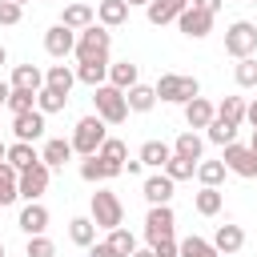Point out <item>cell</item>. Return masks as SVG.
<instances>
[{
    "label": "cell",
    "mask_w": 257,
    "mask_h": 257,
    "mask_svg": "<svg viewBox=\"0 0 257 257\" xmlns=\"http://www.w3.org/2000/svg\"><path fill=\"white\" fill-rule=\"evenodd\" d=\"M12 4H20V8H24V4H28V0H12Z\"/></svg>",
    "instance_id": "9f6ffc18"
},
{
    "label": "cell",
    "mask_w": 257,
    "mask_h": 257,
    "mask_svg": "<svg viewBox=\"0 0 257 257\" xmlns=\"http://www.w3.org/2000/svg\"><path fill=\"white\" fill-rule=\"evenodd\" d=\"M28 257H56V245L44 233H36V237H28Z\"/></svg>",
    "instance_id": "7bdbcfd3"
},
{
    "label": "cell",
    "mask_w": 257,
    "mask_h": 257,
    "mask_svg": "<svg viewBox=\"0 0 257 257\" xmlns=\"http://www.w3.org/2000/svg\"><path fill=\"white\" fill-rule=\"evenodd\" d=\"M8 92H12V84H8V80H0V108H4V100H8Z\"/></svg>",
    "instance_id": "681fc988"
},
{
    "label": "cell",
    "mask_w": 257,
    "mask_h": 257,
    "mask_svg": "<svg viewBox=\"0 0 257 257\" xmlns=\"http://www.w3.org/2000/svg\"><path fill=\"white\" fill-rule=\"evenodd\" d=\"M120 173H124V169L112 165V161H104L100 153H88V157L80 161V177L92 181V185H96V181H112V177H120Z\"/></svg>",
    "instance_id": "30bf717a"
},
{
    "label": "cell",
    "mask_w": 257,
    "mask_h": 257,
    "mask_svg": "<svg viewBox=\"0 0 257 257\" xmlns=\"http://www.w3.org/2000/svg\"><path fill=\"white\" fill-rule=\"evenodd\" d=\"M217 257H233V253H217Z\"/></svg>",
    "instance_id": "6f0895ef"
},
{
    "label": "cell",
    "mask_w": 257,
    "mask_h": 257,
    "mask_svg": "<svg viewBox=\"0 0 257 257\" xmlns=\"http://www.w3.org/2000/svg\"><path fill=\"white\" fill-rule=\"evenodd\" d=\"M16 20H20V4L0 0V24H16Z\"/></svg>",
    "instance_id": "ee69618b"
},
{
    "label": "cell",
    "mask_w": 257,
    "mask_h": 257,
    "mask_svg": "<svg viewBox=\"0 0 257 257\" xmlns=\"http://www.w3.org/2000/svg\"><path fill=\"white\" fill-rule=\"evenodd\" d=\"M197 213H205V217L221 213V189H217V185H201V193H197Z\"/></svg>",
    "instance_id": "836d02e7"
},
{
    "label": "cell",
    "mask_w": 257,
    "mask_h": 257,
    "mask_svg": "<svg viewBox=\"0 0 257 257\" xmlns=\"http://www.w3.org/2000/svg\"><path fill=\"white\" fill-rule=\"evenodd\" d=\"M165 173H169L173 181H189V177L197 173V161H189V157H177V153H173V157L165 161Z\"/></svg>",
    "instance_id": "74e56055"
},
{
    "label": "cell",
    "mask_w": 257,
    "mask_h": 257,
    "mask_svg": "<svg viewBox=\"0 0 257 257\" xmlns=\"http://www.w3.org/2000/svg\"><path fill=\"white\" fill-rule=\"evenodd\" d=\"M124 100H128V112H149L153 104H157V92H153V84H133L128 92H124Z\"/></svg>",
    "instance_id": "44dd1931"
},
{
    "label": "cell",
    "mask_w": 257,
    "mask_h": 257,
    "mask_svg": "<svg viewBox=\"0 0 257 257\" xmlns=\"http://www.w3.org/2000/svg\"><path fill=\"white\" fill-rule=\"evenodd\" d=\"M16 177H20V173H16L8 161H0V205H12V201L20 197V193H16Z\"/></svg>",
    "instance_id": "1f68e13d"
},
{
    "label": "cell",
    "mask_w": 257,
    "mask_h": 257,
    "mask_svg": "<svg viewBox=\"0 0 257 257\" xmlns=\"http://www.w3.org/2000/svg\"><path fill=\"white\" fill-rule=\"evenodd\" d=\"M4 108H8L12 116H20V112H28V108H36V92H24V88H12V92H8V100H4Z\"/></svg>",
    "instance_id": "e575fe53"
},
{
    "label": "cell",
    "mask_w": 257,
    "mask_h": 257,
    "mask_svg": "<svg viewBox=\"0 0 257 257\" xmlns=\"http://www.w3.org/2000/svg\"><path fill=\"white\" fill-rule=\"evenodd\" d=\"M108 245L116 249V257H128V253L137 249V237H133L128 229H120V225H116V229H108Z\"/></svg>",
    "instance_id": "b9f144b4"
},
{
    "label": "cell",
    "mask_w": 257,
    "mask_h": 257,
    "mask_svg": "<svg viewBox=\"0 0 257 257\" xmlns=\"http://www.w3.org/2000/svg\"><path fill=\"white\" fill-rule=\"evenodd\" d=\"M96 20H100L104 28H116V24L128 20V4H124V0H100V4H96Z\"/></svg>",
    "instance_id": "d6986e66"
},
{
    "label": "cell",
    "mask_w": 257,
    "mask_h": 257,
    "mask_svg": "<svg viewBox=\"0 0 257 257\" xmlns=\"http://www.w3.org/2000/svg\"><path fill=\"white\" fill-rule=\"evenodd\" d=\"M4 60H8V52H4V44H0V64H4Z\"/></svg>",
    "instance_id": "db71d44e"
},
{
    "label": "cell",
    "mask_w": 257,
    "mask_h": 257,
    "mask_svg": "<svg viewBox=\"0 0 257 257\" xmlns=\"http://www.w3.org/2000/svg\"><path fill=\"white\" fill-rule=\"evenodd\" d=\"M213 116H217V108H213L205 96H193V100H185V120H189V128H205Z\"/></svg>",
    "instance_id": "2e32d148"
},
{
    "label": "cell",
    "mask_w": 257,
    "mask_h": 257,
    "mask_svg": "<svg viewBox=\"0 0 257 257\" xmlns=\"http://www.w3.org/2000/svg\"><path fill=\"white\" fill-rule=\"evenodd\" d=\"M249 149H253V153H257V128H253V145H249Z\"/></svg>",
    "instance_id": "816d5d0a"
},
{
    "label": "cell",
    "mask_w": 257,
    "mask_h": 257,
    "mask_svg": "<svg viewBox=\"0 0 257 257\" xmlns=\"http://www.w3.org/2000/svg\"><path fill=\"white\" fill-rule=\"evenodd\" d=\"M193 8H201V12H209V16H213V12L221 8V0H193Z\"/></svg>",
    "instance_id": "7dc6e473"
},
{
    "label": "cell",
    "mask_w": 257,
    "mask_h": 257,
    "mask_svg": "<svg viewBox=\"0 0 257 257\" xmlns=\"http://www.w3.org/2000/svg\"><path fill=\"white\" fill-rule=\"evenodd\" d=\"M173 229H177L173 209H169V205H153L149 217H145V237H149V241H161V237H173Z\"/></svg>",
    "instance_id": "9c48e42d"
},
{
    "label": "cell",
    "mask_w": 257,
    "mask_h": 257,
    "mask_svg": "<svg viewBox=\"0 0 257 257\" xmlns=\"http://www.w3.org/2000/svg\"><path fill=\"white\" fill-rule=\"evenodd\" d=\"M145 8H149V24H169V20L181 16L185 0H149Z\"/></svg>",
    "instance_id": "ffe728a7"
},
{
    "label": "cell",
    "mask_w": 257,
    "mask_h": 257,
    "mask_svg": "<svg viewBox=\"0 0 257 257\" xmlns=\"http://www.w3.org/2000/svg\"><path fill=\"white\" fill-rule=\"evenodd\" d=\"M225 52L229 56H253L257 52V24H249V20H237V24H229V32H225Z\"/></svg>",
    "instance_id": "8992f818"
},
{
    "label": "cell",
    "mask_w": 257,
    "mask_h": 257,
    "mask_svg": "<svg viewBox=\"0 0 257 257\" xmlns=\"http://www.w3.org/2000/svg\"><path fill=\"white\" fill-rule=\"evenodd\" d=\"M241 245H245L241 225H217V237H213V249L217 253H237Z\"/></svg>",
    "instance_id": "ac0fdd59"
},
{
    "label": "cell",
    "mask_w": 257,
    "mask_h": 257,
    "mask_svg": "<svg viewBox=\"0 0 257 257\" xmlns=\"http://www.w3.org/2000/svg\"><path fill=\"white\" fill-rule=\"evenodd\" d=\"M177 24H181V32L185 36H193V40H201V36H209V28H213V16L209 12H201V8H181V16H177Z\"/></svg>",
    "instance_id": "8fae6325"
},
{
    "label": "cell",
    "mask_w": 257,
    "mask_h": 257,
    "mask_svg": "<svg viewBox=\"0 0 257 257\" xmlns=\"http://www.w3.org/2000/svg\"><path fill=\"white\" fill-rule=\"evenodd\" d=\"M177 257H217V249H213V241H205V237H185V241L177 245Z\"/></svg>",
    "instance_id": "4dcf8cb0"
},
{
    "label": "cell",
    "mask_w": 257,
    "mask_h": 257,
    "mask_svg": "<svg viewBox=\"0 0 257 257\" xmlns=\"http://www.w3.org/2000/svg\"><path fill=\"white\" fill-rule=\"evenodd\" d=\"M217 116L229 120V124H241V120H245V100H241V96H225V100L217 104Z\"/></svg>",
    "instance_id": "d590c367"
},
{
    "label": "cell",
    "mask_w": 257,
    "mask_h": 257,
    "mask_svg": "<svg viewBox=\"0 0 257 257\" xmlns=\"http://www.w3.org/2000/svg\"><path fill=\"white\" fill-rule=\"evenodd\" d=\"M92 16H96V12H92L88 4H64L60 24H64V28H72V32H80V28H88V24H92Z\"/></svg>",
    "instance_id": "7402d4cb"
},
{
    "label": "cell",
    "mask_w": 257,
    "mask_h": 257,
    "mask_svg": "<svg viewBox=\"0 0 257 257\" xmlns=\"http://www.w3.org/2000/svg\"><path fill=\"white\" fill-rule=\"evenodd\" d=\"M185 4H189V0H185Z\"/></svg>",
    "instance_id": "91938a15"
},
{
    "label": "cell",
    "mask_w": 257,
    "mask_h": 257,
    "mask_svg": "<svg viewBox=\"0 0 257 257\" xmlns=\"http://www.w3.org/2000/svg\"><path fill=\"white\" fill-rule=\"evenodd\" d=\"M20 229H24L28 237L44 233V229H48V209H44L40 201H28V205L20 209Z\"/></svg>",
    "instance_id": "9a60e30c"
},
{
    "label": "cell",
    "mask_w": 257,
    "mask_h": 257,
    "mask_svg": "<svg viewBox=\"0 0 257 257\" xmlns=\"http://www.w3.org/2000/svg\"><path fill=\"white\" fill-rule=\"evenodd\" d=\"M44 48H48V56L64 60V56L76 48V32H72V28H64V24H52V28L44 32Z\"/></svg>",
    "instance_id": "7c38bea8"
},
{
    "label": "cell",
    "mask_w": 257,
    "mask_h": 257,
    "mask_svg": "<svg viewBox=\"0 0 257 257\" xmlns=\"http://www.w3.org/2000/svg\"><path fill=\"white\" fill-rule=\"evenodd\" d=\"M233 76H237L241 88H257V56H241L237 68H233Z\"/></svg>",
    "instance_id": "ab89813d"
},
{
    "label": "cell",
    "mask_w": 257,
    "mask_h": 257,
    "mask_svg": "<svg viewBox=\"0 0 257 257\" xmlns=\"http://www.w3.org/2000/svg\"><path fill=\"white\" fill-rule=\"evenodd\" d=\"M221 161H225V169L237 173V177H257V153H253L249 145H233V141H229Z\"/></svg>",
    "instance_id": "ba28073f"
},
{
    "label": "cell",
    "mask_w": 257,
    "mask_h": 257,
    "mask_svg": "<svg viewBox=\"0 0 257 257\" xmlns=\"http://www.w3.org/2000/svg\"><path fill=\"white\" fill-rule=\"evenodd\" d=\"M68 104V92H60V88H52V84H44L40 92H36V108L48 116V112H60Z\"/></svg>",
    "instance_id": "484cf974"
},
{
    "label": "cell",
    "mask_w": 257,
    "mask_h": 257,
    "mask_svg": "<svg viewBox=\"0 0 257 257\" xmlns=\"http://www.w3.org/2000/svg\"><path fill=\"white\" fill-rule=\"evenodd\" d=\"M4 161H8V165H12L16 173H20V169L36 165V161H40V153H36V149H32L28 141H16V145H8V157H4Z\"/></svg>",
    "instance_id": "cb8c5ba5"
},
{
    "label": "cell",
    "mask_w": 257,
    "mask_h": 257,
    "mask_svg": "<svg viewBox=\"0 0 257 257\" xmlns=\"http://www.w3.org/2000/svg\"><path fill=\"white\" fill-rule=\"evenodd\" d=\"M4 157H8V149H4V145H0V161H4Z\"/></svg>",
    "instance_id": "11a10c76"
},
{
    "label": "cell",
    "mask_w": 257,
    "mask_h": 257,
    "mask_svg": "<svg viewBox=\"0 0 257 257\" xmlns=\"http://www.w3.org/2000/svg\"><path fill=\"white\" fill-rule=\"evenodd\" d=\"M44 189H48V165H44V161L20 169V177H16V193H20L24 201H40Z\"/></svg>",
    "instance_id": "52a82bcc"
},
{
    "label": "cell",
    "mask_w": 257,
    "mask_h": 257,
    "mask_svg": "<svg viewBox=\"0 0 257 257\" xmlns=\"http://www.w3.org/2000/svg\"><path fill=\"white\" fill-rule=\"evenodd\" d=\"M12 133H16V141H40L44 137V112L40 108H28V112H20L16 120H12Z\"/></svg>",
    "instance_id": "4fadbf2b"
},
{
    "label": "cell",
    "mask_w": 257,
    "mask_h": 257,
    "mask_svg": "<svg viewBox=\"0 0 257 257\" xmlns=\"http://www.w3.org/2000/svg\"><path fill=\"white\" fill-rule=\"evenodd\" d=\"M245 120H249V124H253V128H257V100H253V104H249V108H245Z\"/></svg>",
    "instance_id": "c3c4849f"
},
{
    "label": "cell",
    "mask_w": 257,
    "mask_h": 257,
    "mask_svg": "<svg viewBox=\"0 0 257 257\" xmlns=\"http://www.w3.org/2000/svg\"><path fill=\"white\" fill-rule=\"evenodd\" d=\"M92 221H96V229H116V225H124V205H120V197L108 193V189H96V193H92Z\"/></svg>",
    "instance_id": "277c9868"
},
{
    "label": "cell",
    "mask_w": 257,
    "mask_h": 257,
    "mask_svg": "<svg viewBox=\"0 0 257 257\" xmlns=\"http://www.w3.org/2000/svg\"><path fill=\"white\" fill-rule=\"evenodd\" d=\"M108 44H112L108 28L104 24H88V28H80L72 52H76V60H108Z\"/></svg>",
    "instance_id": "6da1fadb"
},
{
    "label": "cell",
    "mask_w": 257,
    "mask_h": 257,
    "mask_svg": "<svg viewBox=\"0 0 257 257\" xmlns=\"http://www.w3.org/2000/svg\"><path fill=\"white\" fill-rule=\"evenodd\" d=\"M169 157H173V149L165 141H145L141 145V165H149V169H165Z\"/></svg>",
    "instance_id": "603a6c76"
},
{
    "label": "cell",
    "mask_w": 257,
    "mask_h": 257,
    "mask_svg": "<svg viewBox=\"0 0 257 257\" xmlns=\"http://www.w3.org/2000/svg\"><path fill=\"white\" fill-rule=\"evenodd\" d=\"M128 257H157V253H153V249H133Z\"/></svg>",
    "instance_id": "f907efd6"
},
{
    "label": "cell",
    "mask_w": 257,
    "mask_h": 257,
    "mask_svg": "<svg viewBox=\"0 0 257 257\" xmlns=\"http://www.w3.org/2000/svg\"><path fill=\"white\" fill-rule=\"evenodd\" d=\"M100 141H104V120L100 116H80L76 128H72V153L88 157V153L100 149Z\"/></svg>",
    "instance_id": "5b68a950"
},
{
    "label": "cell",
    "mask_w": 257,
    "mask_h": 257,
    "mask_svg": "<svg viewBox=\"0 0 257 257\" xmlns=\"http://www.w3.org/2000/svg\"><path fill=\"white\" fill-rule=\"evenodd\" d=\"M153 92L161 96V100H169V104H185V100H193L197 92H201V84H197V76H181V72H165L157 84H153Z\"/></svg>",
    "instance_id": "7a4b0ae2"
},
{
    "label": "cell",
    "mask_w": 257,
    "mask_h": 257,
    "mask_svg": "<svg viewBox=\"0 0 257 257\" xmlns=\"http://www.w3.org/2000/svg\"><path fill=\"white\" fill-rule=\"evenodd\" d=\"M108 76V60H80V68H76V80H84V84H100Z\"/></svg>",
    "instance_id": "f1b7e54d"
},
{
    "label": "cell",
    "mask_w": 257,
    "mask_h": 257,
    "mask_svg": "<svg viewBox=\"0 0 257 257\" xmlns=\"http://www.w3.org/2000/svg\"><path fill=\"white\" fill-rule=\"evenodd\" d=\"M253 4H257V0H253Z\"/></svg>",
    "instance_id": "94428289"
},
{
    "label": "cell",
    "mask_w": 257,
    "mask_h": 257,
    "mask_svg": "<svg viewBox=\"0 0 257 257\" xmlns=\"http://www.w3.org/2000/svg\"><path fill=\"white\" fill-rule=\"evenodd\" d=\"M173 185H177V181H173L165 169L153 173V177L145 181V201H149V205H169V201H173Z\"/></svg>",
    "instance_id": "5bb4252c"
},
{
    "label": "cell",
    "mask_w": 257,
    "mask_h": 257,
    "mask_svg": "<svg viewBox=\"0 0 257 257\" xmlns=\"http://www.w3.org/2000/svg\"><path fill=\"white\" fill-rule=\"evenodd\" d=\"M205 128H209V141H213V145H229V141L237 137V124H229V120H221V116H213Z\"/></svg>",
    "instance_id": "60d3db41"
},
{
    "label": "cell",
    "mask_w": 257,
    "mask_h": 257,
    "mask_svg": "<svg viewBox=\"0 0 257 257\" xmlns=\"http://www.w3.org/2000/svg\"><path fill=\"white\" fill-rule=\"evenodd\" d=\"M44 84H52V88H60V92H68V88L76 84V72H72L68 64H52V68L44 72Z\"/></svg>",
    "instance_id": "d6a6232c"
},
{
    "label": "cell",
    "mask_w": 257,
    "mask_h": 257,
    "mask_svg": "<svg viewBox=\"0 0 257 257\" xmlns=\"http://www.w3.org/2000/svg\"><path fill=\"white\" fill-rule=\"evenodd\" d=\"M225 161H197V177H201V185H221L225 181Z\"/></svg>",
    "instance_id": "f35d334b"
},
{
    "label": "cell",
    "mask_w": 257,
    "mask_h": 257,
    "mask_svg": "<svg viewBox=\"0 0 257 257\" xmlns=\"http://www.w3.org/2000/svg\"><path fill=\"white\" fill-rule=\"evenodd\" d=\"M96 153H100L104 161H112V165H120V169H124V161H128V149H124V141H116V137H104Z\"/></svg>",
    "instance_id": "8d00e7d4"
},
{
    "label": "cell",
    "mask_w": 257,
    "mask_h": 257,
    "mask_svg": "<svg viewBox=\"0 0 257 257\" xmlns=\"http://www.w3.org/2000/svg\"><path fill=\"white\" fill-rule=\"evenodd\" d=\"M68 237H72L76 245H92V241H96V221H92V217H72V221H68Z\"/></svg>",
    "instance_id": "83f0119b"
},
{
    "label": "cell",
    "mask_w": 257,
    "mask_h": 257,
    "mask_svg": "<svg viewBox=\"0 0 257 257\" xmlns=\"http://www.w3.org/2000/svg\"><path fill=\"white\" fill-rule=\"evenodd\" d=\"M0 257H4V245H0Z\"/></svg>",
    "instance_id": "680465c9"
},
{
    "label": "cell",
    "mask_w": 257,
    "mask_h": 257,
    "mask_svg": "<svg viewBox=\"0 0 257 257\" xmlns=\"http://www.w3.org/2000/svg\"><path fill=\"white\" fill-rule=\"evenodd\" d=\"M68 157H72V141H60V137H56V141H48V145H44V153H40V161H44L48 169H60Z\"/></svg>",
    "instance_id": "4316f807"
},
{
    "label": "cell",
    "mask_w": 257,
    "mask_h": 257,
    "mask_svg": "<svg viewBox=\"0 0 257 257\" xmlns=\"http://www.w3.org/2000/svg\"><path fill=\"white\" fill-rule=\"evenodd\" d=\"M153 253L157 257H177V241L173 237H161V241H153Z\"/></svg>",
    "instance_id": "f6af8a7d"
},
{
    "label": "cell",
    "mask_w": 257,
    "mask_h": 257,
    "mask_svg": "<svg viewBox=\"0 0 257 257\" xmlns=\"http://www.w3.org/2000/svg\"><path fill=\"white\" fill-rule=\"evenodd\" d=\"M92 100H96V116H100L104 124H120V120L128 116V100H124V92H120L116 84H96Z\"/></svg>",
    "instance_id": "3957f363"
},
{
    "label": "cell",
    "mask_w": 257,
    "mask_h": 257,
    "mask_svg": "<svg viewBox=\"0 0 257 257\" xmlns=\"http://www.w3.org/2000/svg\"><path fill=\"white\" fill-rule=\"evenodd\" d=\"M12 88H24V92H40L44 88V76L36 64H16L12 68Z\"/></svg>",
    "instance_id": "e0dca14e"
},
{
    "label": "cell",
    "mask_w": 257,
    "mask_h": 257,
    "mask_svg": "<svg viewBox=\"0 0 257 257\" xmlns=\"http://www.w3.org/2000/svg\"><path fill=\"white\" fill-rule=\"evenodd\" d=\"M92 257H116V249L108 241H100V245H92Z\"/></svg>",
    "instance_id": "bcb514c9"
},
{
    "label": "cell",
    "mask_w": 257,
    "mask_h": 257,
    "mask_svg": "<svg viewBox=\"0 0 257 257\" xmlns=\"http://www.w3.org/2000/svg\"><path fill=\"white\" fill-rule=\"evenodd\" d=\"M137 64H128V60H120V64H108V84H116L120 92H128L133 84H137Z\"/></svg>",
    "instance_id": "d4e9b609"
},
{
    "label": "cell",
    "mask_w": 257,
    "mask_h": 257,
    "mask_svg": "<svg viewBox=\"0 0 257 257\" xmlns=\"http://www.w3.org/2000/svg\"><path fill=\"white\" fill-rule=\"evenodd\" d=\"M173 153H177V157H189V161H201L205 141H201L197 133H181V137H177V145H173Z\"/></svg>",
    "instance_id": "f546056e"
},
{
    "label": "cell",
    "mask_w": 257,
    "mask_h": 257,
    "mask_svg": "<svg viewBox=\"0 0 257 257\" xmlns=\"http://www.w3.org/2000/svg\"><path fill=\"white\" fill-rule=\"evenodd\" d=\"M124 4H128V8H133V4H149V0H124Z\"/></svg>",
    "instance_id": "f5cc1de1"
}]
</instances>
